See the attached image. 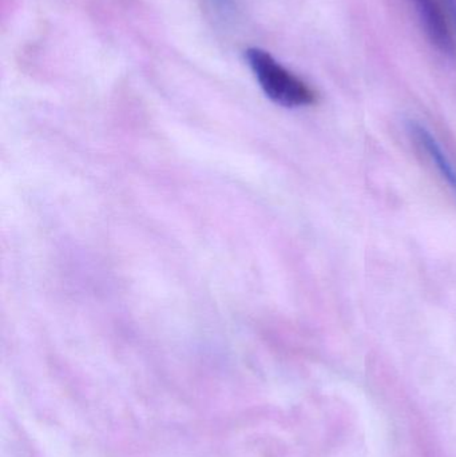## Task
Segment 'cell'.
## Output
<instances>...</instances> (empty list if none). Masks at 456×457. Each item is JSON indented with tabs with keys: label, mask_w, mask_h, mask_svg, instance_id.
Masks as SVG:
<instances>
[{
	"label": "cell",
	"mask_w": 456,
	"mask_h": 457,
	"mask_svg": "<svg viewBox=\"0 0 456 457\" xmlns=\"http://www.w3.org/2000/svg\"><path fill=\"white\" fill-rule=\"evenodd\" d=\"M245 58L260 87L270 101L289 109L315 104L318 96L313 88L276 61L268 51L251 47L245 51Z\"/></svg>",
	"instance_id": "cell-1"
},
{
	"label": "cell",
	"mask_w": 456,
	"mask_h": 457,
	"mask_svg": "<svg viewBox=\"0 0 456 457\" xmlns=\"http://www.w3.org/2000/svg\"><path fill=\"white\" fill-rule=\"evenodd\" d=\"M433 45L456 56V0H412Z\"/></svg>",
	"instance_id": "cell-2"
},
{
	"label": "cell",
	"mask_w": 456,
	"mask_h": 457,
	"mask_svg": "<svg viewBox=\"0 0 456 457\" xmlns=\"http://www.w3.org/2000/svg\"><path fill=\"white\" fill-rule=\"evenodd\" d=\"M409 131L411 137H414L418 145L428 153V157L433 160V162H435L436 168L441 171L444 179H446L450 187L456 192V170L454 166L450 162L449 158L444 154L441 146H439L435 138L431 136L430 131L426 130L423 126L417 122H410Z\"/></svg>",
	"instance_id": "cell-3"
},
{
	"label": "cell",
	"mask_w": 456,
	"mask_h": 457,
	"mask_svg": "<svg viewBox=\"0 0 456 457\" xmlns=\"http://www.w3.org/2000/svg\"><path fill=\"white\" fill-rule=\"evenodd\" d=\"M213 3L222 12L232 10L233 0H213Z\"/></svg>",
	"instance_id": "cell-4"
}]
</instances>
